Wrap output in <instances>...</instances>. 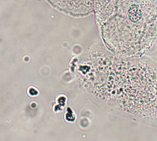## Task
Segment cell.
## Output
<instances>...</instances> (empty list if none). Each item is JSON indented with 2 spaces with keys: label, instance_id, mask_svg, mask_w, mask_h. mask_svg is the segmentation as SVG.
Wrapping results in <instances>:
<instances>
[{
  "label": "cell",
  "instance_id": "obj_1",
  "mask_svg": "<svg viewBox=\"0 0 157 141\" xmlns=\"http://www.w3.org/2000/svg\"><path fill=\"white\" fill-rule=\"evenodd\" d=\"M104 42L118 57L137 58L157 38V0H94Z\"/></svg>",
  "mask_w": 157,
  "mask_h": 141
}]
</instances>
